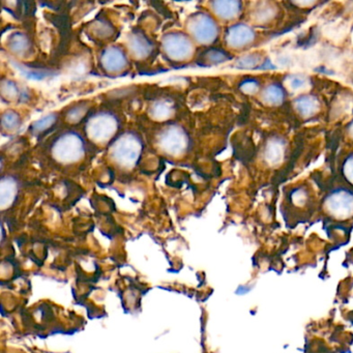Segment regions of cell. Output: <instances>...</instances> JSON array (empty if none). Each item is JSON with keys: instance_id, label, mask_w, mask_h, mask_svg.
<instances>
[{"instance_id": "obj_10", "label": "cell", "mask_w": 353, "mask_h": 353, "mask_svg": "<svg viewBox=\"0 0 353 353\" xmlns=\"http://www.w3.org/2000/svg\"><path fill=\"white\" fill-rule=\"evenodd\" d=\"M129 47L132 54L138 58L146 57L151 49L152 44L143 33H132L129 40Z\"/></svg>"}, {"instance_id": "obj_15", "label": "cell", "mask_w": 353, "mask_h": 353, "mask_svg": "<svg viewBox=\"0 0 353 353\" xmlns=\"http://www.w3.org/2000/svg\"><path fill=\"white\" fill-rule=\"evenodd\" d=\"M296 107L302 114L310 115L317 110V102L311 97H301L297 99Z\"/></svg>"}, {"instance_id": "obj_1", "label": "cell", "mask_w": 353, "mask_h": 353, "mask_svg": "<svg viewBox=\"0 0 353 353\" xmlns=\"http://www.w3.org/2000/svg\"><path fill=\"white\" fill-rule=\"evenodd\" d=\"M141 151V141L137 136L129 133L114 142L111 147V156L120 166L132 168L137 164Z\"/></svg>"}, {"instance_id": "obj_24", "label": "cell", "mask_w": 353, "mask_h": 353, "mask_svg": "<svg viewBox=\"0 0 353 353\" xmlns=\"http://www.w3.org/2000/svg\"><path fill=\"white\" fill-rule=\"evenodd\" d=\"M303 84H304V80H303V78H301V77H293L290 81V85L294 89L302 87Z\"/></svg>"}, {"instance_id": "obj_27", "label": "cell", "mask_w": 353, "mask_h": 353, "mask_svg": "<svg viewBox=\"0 0 353 353\" xmlns=\"http://www.w3.org/2000/svg\"><path fill=\"white\" fill-rule=\"evenodd\" d=\"M351 131H352V133H353V125H352V127H351Z\"/></svg>"}, {"instance_id": "obj_26", "label": "cell", "mask_w": 353, "mask_h": 353, "mask_svg": "<svg viewBox=\"0 0 353 353\" xmlns=\"http://www.w3.org/2000/svg\"><path fill=\"white\" fill-rule=\"evenodd\" d=\"M345 171H346L347 177H348L351 181H353V158L350 159V160L347 162V164H346V166H345Z\"/></svg>"}, {"instance_id": "obj_3", "label": "cell", "mask_w": 353, "mask_h": 353, "mask_svg": "<svg viewBox=\"0 0 353 353\" xmlns=\"http://www.w3.org/2000/svg\"><path fill=\"white\" fill-rule=\"evenodd\" d=\"M187 29L195 41L208 45L218 37L219 27L216 21L205 13H197L190 17Z\"/></svg>"}, {"instance_id": "obj_14", "label": "cell", "mask_w": 353, "mask_h": 353, "mask_svg": "<svg viewBox=\"0 0 353 353\" xmlns=\"http://www.w3.org/2000/svg\"><path fill=\"white\" fill-rule=\"evenodd\" d=\"M172 106L167 102H156L150 107V114L153 119L156 120H166L172 114Z\"/></svg>"}, {"instance_id": "obj_7", "label": "cell", "mask_w": 353, "mask_h": 353, "mask_svg": "<svg viewBox=\"0 0 353 353\" xmlns=\"http://www.w3.org/2000/svg\"><path fill=\"white\" fill-rule=\"evenodd\" d=\"M254 31L245 24L231 26L226 32V42L232 48H242L252 43L254 40Z\"/></svg>"}, {"instance_id": "obj_13", "label": "cell", "mask_w": 353, "mask_h": 353, "mask_svg": "<svg viewBox=\"0 0 353 353\" xmlns=\"http://www.w3.org/2000/svg\"><path fill=\"white\" fill-rule=\"evenodd\" d=\"M9 48L12 52L16 54H22L28 51L29 49V41L27 37L22 33H15L13 34L9 40Z\"/></svg>"}, {"instance_id": "obj_19", "label": "cell", "mask_w": 353, "mask_h": 353, "mask_svg": "<svg viewBox=\"0 0 353 353\" xmlns=\"http://www.w3.org/2000/svg\"><path fill=\"white\" fill-rule=\"evenodd\" d=\"M284 92L283 89L278 85H270L265 90V100H267L269 103H280L283 101Z\"/></svg>"}, {"instance_id": "obj_6", "label": "cell", "mask_w": 353, "mask_h": 353, "mask_svg": "<svg viewBox=\"0 0 353 353\" xmlns=\"http://www.w3.org/2000/svg\"><path fill=\"white\" fill-rule=\"evenodd\" d=\"M159 145L168 154L179 155L186 150L189 137L180 127L170 126L159 136Z\"/></svg>"}, {"instance_id": "obj_20", "label": "cell", "mask_w": 353, "mask_h": 353, "mask_svg": "<svg viewBox=\"0 0 353 353\" xmlns=\"http://www.w3.org/2000/svg\"><path fill=\"white\" fill-rule=\"evenodd\" d=\"M282 153H283L282 146L280 144L273 143L266 150V158H267L268 161H270L272 163L273 162H278L281 159Z\"/></svg>"}, {"instance_id": "obj_2", "label": "cell", "mask_w": 353, "mask_h": 353, "mask_svg": "<svg viewBox=\"0 0 353 353\" xmlns=\"http://www.w3.org/2000/svg\"><path fill=\"white\" fill-rule=\"evenodd\" d=\"M53 155L62 163H74L81 160L84 155L82 138L74 132L61 135L54 143Z\"/></svg>"}, {"instance_id": "obj_9", "label": "cell", "mask_w": 353, "mask_h": 353, "mask_svg": "<svg viewBox=\"0 0 353 353\" xmlns=\"http://www.w3.org/2000/svg\"><path fill=\"white\" fill-rule=\"evenodd\" d=\"M327 205L335 216L348 217L353 213V196L344 191L337 192L331 196Z\"/></svg>"}, {"instance_id": "obj_4", "label": "cell", "mask_w": 353, "mask_h": 353, "mask_svg": "<svg viewBox=\"0 0 353 353\" xmlns=\"http://www.w3.org/2000/svg\"><path fill=\"white\" fill-rule=\"evenodd\" d=\"M162 44L166 55L175 61L187 60L193 56L194 45L190 37L183 33H168L164 36Z\"/></svg>"}, {"instance_id": "obj_25", "label": "cell", "mask_w": 353, "mask_h": 353, "mask_svg": "<svg viewBox=\"0 0 353 353\" xmlns=\"http://www.w3.org/2000/svg\"><path fill=\"white\" fill-rule=\"evenodd\" d=\"M257 88V82L250 80V81H246L243 84V89L247 92H253L254 90H256Z\"/></svg>"}, {"instance_id": "obj_16", "label": "cell", "mask_w": 353, "mask_h": 353, "mask_svg": "<svg viewBox=\"0 0 353 353\" xmlns=\"http://www.w3.org/2000/svg\"><path fill=\"white\" fill-rule=\"evenodd\" d=\"M55 122H56V116L54 114H49V115L43 117V119L35 122L32 125L31 129L35 133H41V132H44V131L48 130L49 128H51L55 124Z\"/></svg>"}, {"instance_id": "obj_21", "label": "cell", "mask_w": 353, "mask_h": 353, "mask_svg": "<svg viewBox=\"0 0 353 353\" xmlns=\"http://www.w3.org/2000/svg\"><path fill=\"white\" fill-rule=\"evenodd\" d=\"M259 60L260 58L256 54H249L239 59L237 64L239 65V67H242V68H251L257 65Z\"/></svg>"}, {"instance_id": "obj_8", "label": "cell", "mask_w": 353, "mask_h": 353, "mask_svg": "<svg viewBox=\"0 0 353 353\" xmlns=\"http://www.w3.org/2000/svg\"><path fill=\"white\" fill-rule=\"evenodd\" d=\"M102 66L109 73H119L127 67L128 60L123 50L109 47L101 55Z\"/></svg>"}, {"instance_id": "obj_5", "label": "cell", "mask_w": 353, "mask_h": 353, "mask_svg": "<svg viewBox=\"0 0 353 353\" xmlns=\"http://www.w3.org/2000/svg\"><path fill=\"white\" fill-rule=\"evenodd\" d=\"M119 128L116 117L109 113H99L87 123L86 131L90 139L96 142H106L113 137Z\"/></svg>"}, {"instance_id": "obj_11", "label": "cell", "mask_w": 353, "mask_h": 353, "mask_svg": "<svg viewBox=\"0 0 353 353\" xmlns=\"http://www.w3.org/2000/svg\"><path fill=\"white\" fill-rule=\"evenodd\" d=\"M211 8L220 18L230 20L239 15L241 4L238 2H214L211 3Z\"/></svg>"}, {"instance_id": "obj_22", "label": "cell", "mask_w": 353, "mask_h": 353, "mask_svg": "<svg viewBox=\"0 0 353 353\" xmlns=\"http://www.w3.org/2000/svg\"><path fill=\"white\" fill-rule=\"evenodd\" d=\"M2 90H3V95L5 97H7L8 99H14L16 97H18V87L16 86V84L14 82L11 81H7L4 82L3 86H2Z\"/></svg>"}, {"instance_id": "obj_12", "label": "cell", "mask_w": 353, "mask_h": 353, "mask_svg": "<svg viewBox=\"0 0 353 353\" xmlns=\"http://www.w3.org/2000/svg\"><path fill=\"white\" fill-rule=\"evenodd\" d=\"M16 181L11 177H6L2 181V191H0V195H2V204L6 205L7 203H11L17 191V185L15 183Z\"/></svg>"}, {"instance_id": "obj_23", "label": "cell", "mask_w": 353, "mask_h": 353, "mask_svg": "<svg viewBox=\"0 0 353 353\" xmlns=\"http://www.w3.org/2000/svg\"><path fill=\"white\" fill-rule=\"evenodd\" d=\"M81 108H83V107H77V108H75V110H72L68 114L69 120H72L73 122L79 121L82 117V115H84V112H82Z\"/></svg>"}, {"instance_id": "obj_17", "label": "cell", "mask_w": 353, "mask_h": 353, "mask_svg": "<svg viewBox=\"0 0 353 353\" xmlns=\"http://www.w3.org/2000/svg\"><path fill=\"white\" fill-rule=\"evenodd\" d=\"M201 59L205 60L211 64H218V63H221V62L228 60L229 58H228L227 53L220 51L219 49H210L209 51H207L203 54V57Z\"/></svg>"}, {"instance_id": "obj_18", "label": "cell", "mask_w": 353, "mask_h": 353, "mask_svg": "<svg viewBox=\"0 0 353 353\" xmlns=\"http://www.w3.org/2000/svg\"><path fill=\"white\" fill-rule=\"evenodd\" d=\"M20 126V117L16 112L7 111L3 115V127L8 131L17 129Z\"/></svg>"}]
</instances>
